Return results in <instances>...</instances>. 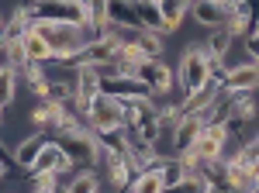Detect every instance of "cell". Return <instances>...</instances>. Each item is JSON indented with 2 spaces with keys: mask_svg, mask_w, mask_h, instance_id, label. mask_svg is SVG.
I'll use <instances>...</instances> for the list:
<instances>
[{
  "mask_svg": "<svg viewBox=\"0 0 259 193\" xmlns=\"http://www.w3.org/2000/svg\"><path fill=\"white\" fill-rule=\"evenodd\" d=\"M7 66L21 73L24 66H28V52H24V41H7Z\"/></svg>",
  "mask_w": 259,
  "mask_h": 193,
  "instance_id": "24",
  "label": "cell"
},
{
  "mask_svg": "<svg viewBox=\"0 0 259 193\" xmlns=\"http://www.w3.org/2000/svg\"><path fill=\"white\" fill-rule=\"evenodd\" d=\"M45 145H49V135H45V131L28 135L18 149H14V162H18L21 169H31V166L38 162V155H41V149H45Z\"/></svg>",
  "mask_w": 259,
  "mask_h": 193,
  "instance_id": "13",
  "label": "cell"
},
{
  "mask_svg": "<svg viewBox=\"0 0 259 193\" xmlns=\"http://www.w3.org/2000/svg\"><path fill=\"white\" fill-rule=\"evenodd\" d=\"M132 76L139 79V83H145L152 93H159V96H166L173 90V69H169L162 59H145V62H139V66L132 69Z\"/></svg>",
  "mask_w": 259,
  "mask_h": 193,
  "instance_id": "5",
  "label": "cell"
},
{
  "mask_svg": "<svg viewBox=\"0 0 259 193\" xmlns=\"http://www.w3.org/2000/svg\"><path fill=\"white\" fill-rule=\"evenodd\" d=\"M0 162H4V166H7V162H14V155L7 152V145H4V141H0Z\"/></svg>",
  "mask_w": 259,
  "mask_h": 193,
  "instance_id": "27",
  "label": "cell"
},
{
  "mask_svg": "<svg viewBox=\"0 0 259 193\" xmlns=\"http://www.w3.org/2000/svg\"><path fill=\"white\" fill-rule=\"evenodd\" d=\"M66 104H56V100H38L35 107H31V121L38 124V131H59V124H62V117H66Z\"/></svg>",
  "mask_w": 259,
  "mask_h": 193,
  "instance_id": "9",
  "label": "cell"
},
{
  "mask_svg": "<svg viewBox=\"0 0 259 193\" xmlns=\"http://www.w3.org/2000/svg\"><path fill=\"white\" fill-rule=\"evenodd\" d=\"M31 193H56V190H31Z\"/></svg>",
  "mask_w": 259,
  "mask_h": 193,
  "instance_id": "28",
  "label": "cell"
},
{
  "mask_svg": "<svg viewBox=\"0 0 259 193\" xmlns=\"http://www.w3.org/2000/svg\"><path fill=\"white\" fill-rule=\"evenodd\" d=\"M31 21H59V24L83 28L90 21V7L76 0H31Z\"/></svg>",
  "mask_w": 259,
  "mask_h": 193,
  "instance_id": "2",
  "label": "cell"
},
{
  "mask_svg": "<svg viewBox=\"0 0 259 193\" xmlns=\"http://www.w3.org/2000/svg\"><path fill=\"white\" fill-rule=\"evenodd\" d=\"M76 96L80 100H94V96H100V76L94 66H87V62H80L76 66Z\"/></svg>",
  "mask_w": 259,
  "mask_h": 193,
  "instance_id": "15",
  "label": "cell"
},
{
  "mask_svg": "<svg viewBox=\"0 0 259 193\" xmlns=\"http://www.w3.org/2000/svg\"><path fill=\"white\" fill-rule=\"evenodd\" d=\"M69 193H100V179H97V169H80L69 183Z\"/></svg>",
  "mask_w": 259,
  "mask_h": 193,
  "instance_id": "19",
  "label": "cell"
},
{
  "mask_svg": "<svg viewBox=\"0 0 259 193\" xmlns=\"http://www.w3.org/2000/svg\"><path fill=\"white\" fill-rule=\"evenodd\" d=\"M204 49H207V56H211V59H225V56H228V49H232V35H228L225 28H218L211 38L204 41Z\"/></svg>",
  "mask_w": 259,
  "mask_h": 193,
  "instance_id": "22",
  "label": "cell"
},
{
  "mask_svg": "<svg viewBox=\"0 0 259 193\" xmlns=\"http://www.w3.org/2000/svg\"><path fill=\"white\" fill-rule=\"evenodd\" d=\"M87 124H90L94 131H97V128H124V100L107 96V93L94 96V107H90Z\"/></svg>",
  "mask_w": 259,
  "mask_h": 193,
  "instance_id": "4",
  "label": "cell"
},
{
  "mask_svg": "<svg viewBox=\"0 0 259 193\" xmlns=\"http://www.w3.org/2000/svg\"><path fill=\"white\" fill-rule=\"evenodd\" d=\"M76 4H83V7H90V0H76Z\"/></svg>",
  "mask_w": 259,
  "mask_h": 193,
  "instance_id": "29",
  "label": "cell"
},
{
  "mask_svg": "<svg viewBox=\"0 0 259 193\" xmlns=\"http://www.w3.org/2000/svg\"><path fill=\"white\" fill-rule=\"evenodd\" d=\"M245 52H249V56H256V52H259V21L252 24V31L245 35Z\"/></svg>",
  "mask_w": 259,
  "mask_h": 193,
  "instance_id": "26",
  "label": "cell"
},
{
  "mask_svg": "<svg viewBox=\"0 0 259 193\" xmlns=\"http://www.w3.org/2000/svg\"><path fill=\"white\" fill-rule=\"evenodd\" d=\"M190 14L197 21L200 28H211V31H218L228 24V4H218V0H194L190 4Z\"/></svg>",
  "mask_w": 259,
  "mask_h": 193,
  "instance_id": "8",
  "label": "cell"
},
{
  "mask_svg": "<svg viewBox=\"0 0 259 193\" xmlns=\"http://www.w3.org/2000/svg\"><path fill=\"white\" fill-rule=\"evenodd\" d=\"M135 11H139V24L142 31H166V21H162V11L159 4H152V0H142V4H135Z\"/></svg>",
  "mask_w": 259,
  "mask_h": 193,
  "instance_id": "16",
  "label": "cell"
},
{
  "mask_svg": "<svg viewBox=\"0 0 259 193\" xmlns=\"http://www.w3.org/2000/svg\"><path fill=\"white\" fill-rule=\"evenodd\" d=\"M225 145H228V128H225V124H204L194 152H197L204 162H211V159H221Z\"/></svg>",
  "mask_w": 259,
  "mask_h": 193,
  "instance_id": "7",
  "label": "cell"
},
{
  "mask_svg": "<svg viewBox=\"0 0 259 193\" xmlns=\"http://www.w3.org/2000/svg\"><path fill=\"white\" fill-rule=\"evenodd\" d=\"M221 90H259V66L256 62H242V66H232L228 76L221 83Z\"/></svg>",
  "mask_w": 259,
  "mask_h": 193,
  "instance_id": "10",
  "label": "cell"
},
{
  "mask_svg": "<svg viewBox=\"0 0 259 193\" xmlns=\"http://www.w3.org/2000/svg\"><path fill=\"white\" fill-rule=\"evenodd\" d=\"M252 193H259V190H252Z\"/></svg>",
  "mask_w": 259,
  "mask_h": 193,
  "instance_id": "35",
  "label": "cell"
},
{
  "mask_svg": "<svg viewBox=\"0 0 259 193\" xmlns=\"http://www.w3.org/2000/svg\"><path fill=\"white\" fill-rule=\"evenodd\" d=\"M104 18H107L111 28H118V31H142L135 0H107L104 4Z\"/></svg>",
  "mask_w": 259,
  "mask_h": 193,
  "instance_id": "6",
  "label": "cell"
},
{
  "mask_svg": "<svg viewBox=\"0 0 259 193\" xmlns=\"http://www.w3.org/2000/svg\"><path fill=\"white\" fill-rule=\"evenodd\" d=\"M132 41L139 45V52L145 59H162V38H159V31H135Z\"/></svg>",
  "mask_w": 259,
  "mask_h": 193,
  "instance_id": "18",
  "label": "cell"
},
{
  "mask_svg": "<svg viewBox=\"0 0 259 193\" xmlns=\"http://www.w3.org/2000/svg\"><path fill=\"white\" fill-rule=\"evenodd\" d=\"M218 4H225V0H218Z\"/></svg>",
  "mask_w": 259,
  "mask_h": 193,
  "instance_id": "34",
  "label": "cell"
},
{
  "mask_svg": "<svg viewBox=\"0 0 259 193\" xmlns=\"http://www.w3.org/2000/svg\"><path fill=\"white\" fill-rule=\"evenodd\" d=\"M100 93H107V96H149L152 90L145 83H139L135 76H107V79H100Z\"/></svg>",
  "mask_w": 259,
  "mask_h": 193,
  "instance_id": "11",
  "label": "cell"
},
{
  "mask_svg": "<svg viewBox=\"0 0 259 193\" xmlns=\"http://www.w3.org/2000/svg\"><path fill=\"white\" fill-rule=\"evenodd\" d=\"M49 100H56V104H66V107L73 111L76 86H69V83H62V79H52V83H49Z\"/></svg>",
  "mask_w": 259,
  "mask_h": 193,
  "instance_id": "23",
  "label": "cell"
},
{
  "mask_svg": "<svg viewBox=\"0 0 259 193\" xmlns=\"http://www.w3.org/2000/svg\"><path fill=\"white\" fill-rule=\"evenodd\" d=\"M159 176H162V186H177V183H183V179H187V169H183L180 155H169V159L162 162Z\"/></svg>",
  "mask_w": 259,
  "mask_h": 193,
  "instance_id": "20",
  "label": "cell"
},
{
  "mask_svg": "<svg viewBox=\"0 0 259 193\" xmlns=\"http://www.w3.org/2000/svg\"><path fill=\"white\" fill-rule=\"evenodd\" d=\"M4 169H7V166H4V162H0V179H4Z\"/></svg>",
  "mask_w": 259,
  "mask_h": 193,
  "instance_id": "30",
  "label": "cell"
},
{
  "mask_svg": "<svg viewBox=\"0 0 259 193\" xmlns=\"http://www.w3.org/2000/svg\"><path fill=\"white\" fill-rule=\"evenodd\" d=\"M139 193H162V176H159V169L139 173Z\"/></svg>",
  "mask_w": 259,
  "mask_h": 193,
  "instance_id": "25",
  "label": "cell"
},
{
  "mask_svg": "<svg viewBox=\"0 0 259 193\" xmlns=\"http://www.w3.org/2000/svg\"><path fill=\"white\" fill-rule=\"evenodd\" d=\"M0 117H4V107H0Z\"/></svg>",
  "mask_w": 259,
  "mask_h": 193,
  "instance_id": "33",
  "label": "cell"
},
{
  "mask_svg": "<svg viewBox=\"0 0 259 193\" xmlns=\"http://www.w3.org/2000/svg\"><path fill=\"white\" fill-rule=\"evenodd\" d=\"M97 145L104 149V155H128V135L124 128H97Z\"/></svg>",
  "mask_w": 259,
  "mask_h": 193,
  "instance_id": "14",
  "label": "cell"
},
{
  "mask_svg": "<svg viewBox=\"0 0 259 193\" xmlns=\"http://www.w3.org/2000/svg\"><path fill=\"white\" fill-rule=\"evenodd\" d=\"M56 141L62 145V152L69 155L80 169H97L104 162V149L97 145V135L94 128H80V131H66V135H56Z\"/></svg>",
  "mask_w": 259,
  "mask_h": 193,
  "instance_id": "1",
  "label": "cell"
},
{
  "mask_svg": "<svg viewBox=\"0 0 259 193\" xmlns=\"http://www.w3.org/2000/svg\"><path fill=\"white\" fill-rule=\"evenodd\" d=\"M14 90H18V73L7 66V69H0V107L4 111L14 104Z\"/></svg>",
  "mask_w": 259,
  "mask_h": 193,
  "instance_id": "21",
  "label": "cell"
},
{
  "mask_svg": "<svg viewBox=\"0 0 259 193\" xmlns=\"http://www.w3.org/2000/svg\"><path fill=\"white\" fill-rule=\"evenodd\" d=\"M252 62H256V66H259V52H256V56H252Z\"/></svg>",
  "mask_w": 259,
  "mask_h": 193,
  "instance_id": "32",
  "label": "cell"
},
{
  "mask_svg": "<svg viewBox=\"0 0 259 193\" xmlns=\"http://www.w3.org/2000/svg\"><path fill=\"white\" fill-rule=\"evenodd\" d=\"M24 52H28V62H38V66H49L52 62V49H49V41L41 38V35H35V31H28L24 35Z\"/></svg>",
  "mask_w": 259,
  "mask_h": 193,
  "instance_id": "17",
  "label": "cell"
},
{
  "mask_svg": "<svg viewBox=\"0 0 259 193\" xmlns=\"http://www.w3.org/2000/svg\"><path fill=\"white\" fill-rule=\"evenodd\" d=\"M200 128H204V121L200 117H183L177 124V131H173V152H190L194 145H197L200 138Z\"/></svg>",
  "mask_w": 259,
  "mask_h": 193,
  "instance_id": "12",
  "label": "cell"
},
{
  "mask_svg": "<svg viewBox=\"0 0 259 193\" xmlns=\"http://www.w3.org/2000/svg\"><path fill=\"white\" fill-rule=\"evenodd\" d=\"M0 35H4V14H0Z\"/></svg>",
  "mask_w": 259,
  "mask_h": 193,
  "instance_id": "31",
  "label": "cell"
},
{
  "mask_svg": "<svg viewBox=\"0 0 259 193\" xmlns=\"http://www.w3.org/2000/svg\"><path fill=\"white\" fill-rule=\"evenodd\" d=\"M180 83H183L187 93L204 90L211 83V56H207L204 45H190L183 52V59H180Z\"/></svg>",
  "mask_w": 259,
  "mask_h": 193,
  "instance_id": "3",
  "label": "cell"
}]
</instances>
